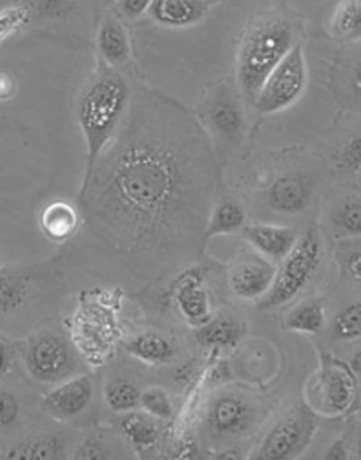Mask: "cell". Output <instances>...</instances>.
Wrapping results in <instances>:
<instances>
[{"instance_id":"cell-1","label":"cell","mask_w":361,"mask_h":460,"mask_svg":"<svg viewBox=\"0 0 361 460\" xmlns=\"http://www.w3.org/2000/svg\"><path fill=\"white\" fill-rule=\"evenodd\" d=\"M208 137L185 107L144 93L80 190L86 223L121 252H185L203 234L214 194Z\"/></svg>"},{"instance_id":"cell-2","label":"cell","mask_w":361,"mask_h":460,"mask_svg":"<svg viewBox=\"0 0 361 460\" xmlns=\"http://www.w3.org/2000/svg\"><path fill=\"white\" fill-rule=\"evenodd\" d=\"M132 106V90L120 71L99 64L84 84L77 104L75 118L86 147L83 190L95 165L112 144Z\"/></svg>"},{"instance_id":"cell-3","label":"cell","mask_w":361,"mask_h":460,"mask_svg":"<svg viewBox=\"0 0 361 460\" xmlns=\"http://www.w3.org/2000/svg\"><path fill=\"white\" fill-rule=\"evenodd\" d=\"M302 22L286 7L259 14L242 36L237 55V84L242 97L255 101L270 73L301 42Z\"/></svg>"},{"instance_id":"cell-4","label":"cell","mask_w":361,"mask_h":460,"mask_svg":"<svg viewBox=\"0 0 361 460\" xmlns=\"http://www.w3.org/2000/svg\"><path fill=\"white\" fill-rule=\"evenodd\" d=\"M322 246L319 233L310 228L299 235L295 246L276 270L272 287L259 299L260 310H275L296 298L307 287L321 261Z\"/></svg>"},{"instance_id":"cell-5","label":"cell","mask_w":361,"mask_h":460,"mask_svg":"<svg viewBox=\"0 0 361 460\" xmlns=\"http://www.w3.org/2000/svg\"><path fill=\"white\" fill-rule=\"evenodd\" d=\"M357 398V376L345 363L331 358L311 375L305 386V403L317 416L324 418L345 415Z\"/></svg>"},{"instance_id":"cell-6","label":"cell","mask_w":361,"mask_h":460,"mask_svg":"<svg viewBox=\"0 0 361 460\" xmlns=\"http://www.w3.org/2000/svg\"><path fill=\"white\" fill-rule=\"evenodd\" d=\"M317 415L304 401L294 404L264 437L255 454L256 459H296L310 447L316 435Z\"/></svg>"},{"instance_id":"cell-7","label":"cell","mask_w":361,"mask_h":460,"mask_svg":"<svg viewBox=\"0 0 361 460\" xmlns=\"http://www.w3.org/2000/svg\"><path fill=\"white\" fill-rule=\"evenodd\" d=\"M307 85V60L299 42L265 80L253 106L261 115H276L298 103Z\"/></svg>"},{"instance_id":"cell-8","label":"cell","mask_w":361,"mask_h":460,"mask_svg":"<svg viewBox=\"0 0 361 460\" xmlns=\"http://www.w3.org/2000/svg\"><path fill=\"white\" fill-rule=\"evenodd\" d=\"M258 416V403L251 395L238 389H223L208 401L203 427L214 438H237L252 429Z\"/></svg>"},{"instance_id":"cell-9","label":"cell","mask_w":361,"mask_h":460,"mask_svg":"<svg viewBox=\"0 0 361 460\" xmlns=\"http://www.w3.org/2000/svg\"><path fill=\"white\" fill-rule=\"evenodd\" d=\"M200 118L208 132L225 144H237L246 130V111L240 89L232 83L218 84L206 95Z\"/></svg>"},{"instance_id":"cell-10","label":"cell","mask_w":361,"mask_h":460,"mask_svg":"<svg viewBox=\"0 0 361 460\" xmlns=\"http://www.w3.org/2000/svg\"><path fill=\"white\" fill-rule=\"evenodd\" d=\"M25 364L31 377L40 383L55 384L66 380L77 362L71 346L63 337L43 333L29 345Z\"/></svg>"},{"instance_id":"cell-11","label":"cell","mask_w":361,"mask_h":460,"mask_svg":"<svg viewBox=\"0 0 361 460\" xmlns=\"http://www.w3.org/2000/svg\"><path fill=\"white\" fill-rule=\"evenodd\" d=\"M276 270L273 261L250 252L233 263L228 273L230 290L244 301H259L272 287Z\"/></svg>"},{"instance_id":"cell-12","label":"cell","mask_w":361,"mask_h":460,"mask_svg":"<svg viewBox=\"0 0 361 460\" xmlns=\"http://www.w3.org/2000/svg\"><path fill=\"white\" fill-rule=\"evenodd\" d=\"M171 293L180 316L193 327H202L214 316L202 268L183 270L174 281Z\"/></svg>"},{"instance_id":"cell-13","label":"cell","mask_w":361,"mask_h":460,"mask_svg":"<svg viewBox=\"0 0 361 460\" xmlns=\"http://www.w3.org/2000/svg\"><path fill=\"white\" fill-rule=\"evenodd\" d=\"M313 197L310 176L299 172H287L273 180L267 191L270 208L278 214L298 215L308 208Z\"/></svg>"},{"instance_id":"cell-14","label":"cell","mask_w":361,"mask_h":460,"mask_svg":"<svg viewBox=\"0 0 361 460\" xmlns=\"http://www.w3.org/2000/svg\"><path fill=\"white\" fill-rule=\"evenodd\" d=\"M94 395V384L90 376H77L64 381L46 395L43 407L54 418L66 420L75 418L89 406Z\"/></svg>"},{"instance_id":"cell-15","label":"cell","mask_w":361,"mask_h":460,"mask_svg":"<svg viewBox=\"0 0 361 460\" xmlns=\"http://www.w3.org/2000/svg\"><path fill=\"white\" fill-rule=\"evenodd\" d=\"M216 2H195V0H160L151 2L148 16L157 25L167 29H189L205 22L216 8Z\"/></svg>"},{"instance_id":"cell-16","label":"cell","mask_w":361,"mask_h":460,"mask_svg":"<svg viewBox=\"0 0 361 460\" xmlns=\"http://www.w3.org/2000/svg\"><path fill=\"white\" fill-rule=\"evenodd\" d=\"M95 42L101 63L120 71L132 59V42L127 26L118 14H107L99 22Z\"/></svg>"},{"instance_id":"cell-17","label":"cell","mask_w":361,"mask_h":460,"mask_svg":"<svg viewBox=\"0 0 361 460\" xmlns=\"http://www.w3.org/2000/svg\"><path fill=\"white\" fill-rule=\"evenodd\" d=\"M242 235L258 254L277 263L285 258L299 238V232L291 226L273 224H250L242 229Z\"/></svg>"},{"instance_id":"cell-18","label":"cell","mask_w":361,"mask_h":460,"mask_svg":"<svg viewBox=\"0 0 361 460\" xmlns=\"http://www.w3.org/2000/svg\"><path fill=\"white\" fill-rule=\"evenodd\" d=\"M40 224L48 240L66 243L80 229L81 214L69 203L55 200L40 212Z\"/></svg>"},{"instance_id":"cell-19","label":"cell","mask_w":361,"mask_h":460,"mask_svg":"<svg viewBox=\"0 0 361 460\" xmlns=\"http://www.w3.org/2000/svg\"><path fill=\"white\" fill-rule=\"evenodd\" d=\"M247 212L238 200L224 199L212 207L203 229L202 244L221 235L234 234L246 226Z\"/></svg>"},{"instance_id":"cell-20","label":"cell","mask_w":361,"mask_h":460,"mask_svg":"<svg viewBox=\"0 0 361 460\" xmlns=\"http://www.w3.org/2000/svg\"><path fill=\"white\" fill-rule=\"evenodd\" d=\"M246 334V324L235 317L212 316L202 327L195 328V340L203 348H235Z\"/></svg>"},{"instance_id":"cell-21","label":"cell","mask_w":361,"mask_h":460,"mask_svg":"<svg viewBox=\"0 0 361 460\" xmlns=\"http://www.w3.org/2000/svg\"><path fill=\"white\" fill-rule=\"evenodd\" d=\"M120 430L128 444L139 454L144 456L145 451L156 447L162 429L160 420L153 418L145 411H134L125 413V418L120 423Z\"/></svg>"},{"instance_id":"cell-22","label":"cell","mask_w":361,"mask_h":460,"mask_svg":"<svg viewBox=\"0 0 361 460\" xmlns=\"http://www.w3.org/2000/svg\"><path fill=\"white\" fill-rule=\"evenodd\" d=\"M124 349L130 357L147 366H165L176 357L171 341L156 332H145L133 337L125 342Z\"/></svg>"},{"instance_id":"cell-23","label":"cell","mask_w":361,"mask_h":460,"mask_svg":"<svg viewBox=\"0 0 361 460\" xmlns=\"http://www.w3.org/2000/svg\"><path fill=\"white\" fill-rule=\"evenodd\" d=\"M329 33L337 40H355L360 38V0L338 3L329 20Z\"/></svg>"},{"instance_id":"cell-24","label":"cell","mask_w":361,"mask_h":460,"mask_svg":"<svg viewBox=\"0 0 361 460\" xmlns=\"http://www.w3.org/2000/svg\"><path fill=\"white\" fill-rule=\"evenodd\" d=\"M325 325V307L317 301L301 303L285 319V328L295 333L317 334Z\"/></svg>"},{"instance_id":"cell-25","label":"cell","mask_w":361,"mask_h":460,"mask_svg":"<svg viewBox=\"0 0 361 460\" xmlns=\"http://www.w3.org/2000/svg\"><path fill=\"white\" fill-rule=\"evenodd\" d=\"M64 456V441L60 437L43 435L22 442L8 453L10 459H60Z\"/></svg>"},{"instance_id":"cell-26","label":"cell","mask_w":361,"mask_h":460,"mask_svg":"<svg viewBox=\"0 0 361 460\" xmlns=\"http://www.w3.org/2000/svg\"><path fill=\"white\" fill-rule=\"evenodd\" d=\"M141 389L129 378L110 380L104 389V401L112 411L127 413L139 407Z\"/></svg>"},{"instance_id":"cell-27","label":"cell","mask_w":361,"mask_h":460,"mask_svg":"<svg viewBox=\"0 0 361 460\" xmlns=\"http://www.w3.org/2000/svg\"><path fill=\"white\" fill-rule=\"evenodd\" d=\"M334 226L345 234H361V200L360 197H349L337 207L333 214Z\"/></svg>"},{"instance_id":"cell-28","label":"cell","mask_w":361,"mask_h":460,"mask_svg":"<svg viewBox=\"0 0 361 460\" xmlns=\"http://www.w3.org/2000/svg\"><path fill=\"white\" fill-rule=\"evenodd\" d=\"M139 407L142 411L157 419L160 421L169 420L173 418V404L168 393L160 386H150L141 392Z\"/></svg>"},{"instance_id":"cell-29","label":"cell","mask_w":361,"mask_h":460,"mask_svg":"<svg viewBox=\"0 0 361 460\" xmlns=\"http://www.w3.org/2000/svg\"><path fill=\"white\" fill-rule=\"evenodd\" d=\"M334 334L340 341H355L361 337L360 302L349 303L334 317Z\"/></svg>"},{"instance_id":"cell-30","label":"cell","mask_w":361,"mask_h":460,"mask_svg":"<svg viewBox=\"0 0 361 460\" xmlns=\"http://www.w3.org/2000/svg\"><path fill=\"white\" fill-rule=\"evenodd\" d=\"M338 162L343 170L359 173L361 168L360 136H352L338 151Z\"/></svg>"},{"instance_id":"cell-31","label":"cell","mask_w":361,"mask_h":460,"mask_svg":"<svg viewBox=\"0 0 361 460\" xmlns=\"http://www.w3.org/2000/svg\"><path fill=\"white\" fill-rule=\"evenodd\" d=\"M20 404L11 393L0 390V428L13 425L19 418Z\"/></svg>"},{"instance_id":"cell-32","label":"cell","mask_w":361,"mask_h":460,"mask_svg":"<svg viewBox=\"0 0 361 460\" xmlns=\"http://www.w3.org/2000/svg\"><path fill=\"white\" fill-rule=\"evenodd\" d=\"M151 2L145 0H125V2L118 3V10L120 11L122 16L129 20L141 19L144 14L148 13Z\"/></svg>"},{"instance_id":"cell-33","label":"cell","mask_w":361,"mask_h":460,"mask_svg":"<svg viewBox=\"0 0 361 460\" xmlns=\"http://www.w3.org/2000/svg\"><path fill=\"white\" fill-rule=\"evenodd\" d=\"M77 459H109L110 456L95 439H87L75 454Z\"/></svg>"},{"instance_id":"cell-34","label":"cell","mask_w":361,"mask_h":460,"mask_svg":"<svg viewBox=\"0 0 361 460\" xmlns=\"http://www.w3.org/2000/svg\"><path fill=\"white\" fill-rule=\"evenodd\" d=\"M346 252L343 261H345L346 273L354 279V281L360 282L361 279V252L360 247L357 249H349Z\"/></svg>"},{"instance_id":"cell-35","label":"cell","mask_w":361,"mask_h":460,"mask_svg":"<svg viewBox=\"0 0 361 460\" xmlns=\"http://www.w3.org/2000/svg\"><path fill=\"white\" fill-rule=\"evenodd\" d=\"M349 447L348 439L345 437L338 438L330 447L328 448L325 454V459H348Z\"/></svg>"},{"instance_id":"cell-36","label":"cell","mask_w":361,"mask_h":460,"mask_svg":"<svg viewBox=\"0 0 361 460\" xmlns=\"http://www.w3.org/2000/svg\"><path fill=\"white\" fill-rule=\"evenodd\" d=\"M348 367L349 369L354 372V375L357 376V377H359L361 369L360 351H357V354L354 355V358L351 359V364H349Z\"/></svg>"},{"instance_id":"cell-37","label":"cell","mask_w":361,"mask_h":460,"mask_svg":"<svg viewBox=\"0 0 361 460\" xmlns=\"http://www.w3.org/2000/svg\"><path fill=\"white\" fill-rule=\"evenodd\" d=\"M8 364V355L7 350H5L4 345L0 342V375L5 371Z\"/></svg>"}]
</instances>
